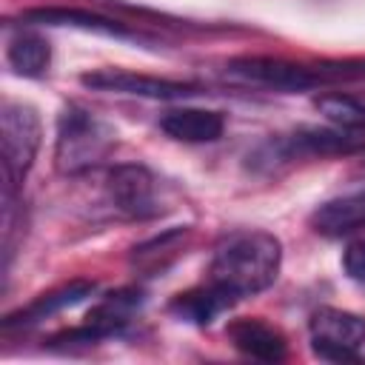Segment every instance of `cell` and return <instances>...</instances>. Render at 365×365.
<instances>
[{
  "mask_svg": "<svg viewBox=\"0 0 365 365\" xmlns=\"http://www.w3.org/2000/svg\"><path fill=\"white\" fill-rule=\"evenodd\" d=\"M279 271V240L268 231L234 234L211 262V282L234 299L265 291Z\"/></svg>",
  "mask_w": 365,
  "mask_h": 365,
  "instance_id": "obj_1",
  "label": "cell"
},
{
  "mask_svg": "<svg viewBox=\"0 0 365 365\" xmlns=\"http://www.w3.org/2000/svg\"><path fill=\"white\" fill-rule=\"evenodd\" d=\"M111 131L83 108H66L57 131V168L63 174H80L94 168L111 151Z\"/></svg>",
  "mask_w": 365,
  "mask_h": 365,
  "instance_id": "obj_2",
  "label": "cell"
},
{
  "mask_svg": "<svg viewBox=\"0 0 365 365\" xmlns=\"http://www.w3.org/2000/svg\"><path fill=\"white\" fill-rule=\"evenodd\" d=\"M0 134H3V171L6 182L14 185L31 168V160L40 145V120L31 106L3 103L0 111Z\"/></svg>",
  "mask_w": 365,
  "mask_h": 365,
  "instance_id": "obj_3",
  "label": "cell"
},
{
  "mask_svg": "<svg viewBox=\"0 0 365 365\" xmlns=\"http://www.w3.org/2000/svg\"><path fill=\"white\" fill-rule=\"evenodd\" d=\"M311 339L322 359H354L356 348L365 342V317L339 308H319L311 317Z\"/></svg>",
  "mask_w": 365,
  "mask_h": 365,
  "instance_id": "obj_4",
  "label": "cell"
},
{
  "mask_svg": "<svg viewBox=\"0 0 365 365\" xmlns=\"http://www.w3.org/2000/svg\"><path fill=\"white\" fill-rule=\"evenodd\" d=\"M365 148V128H299L279 143H274V154L282 160L294 157H339V154H356Z\"/></svg>",
  "mask_w": 365,
  "mask_h": 365,
  "instance_id": "obj_5",
  "label": "cell"
},
{
  "mask_svg": "<svg viewBox=\"0 0 365 365\" xmlns=\"http://www.w3.org/2000/svg\"><path fill=\"white\" fill-rule=\"evenodd\" d=\"M228 71L240 80L248 83H259V86H271V88H285V91H299V88H311L317 83L325 80V71H311L305 66H294L285 60H271V57H245V60H234L228 66Z\"/></svg>",
  "mask_w": 365,
  "mask_h": 365,
  "instance_id": "obj_6",
  "label": "cell"
},
{
  "mask_svg": "<svg viewBox=\"0 0 365 365\" xmlns=\"http://www.w3.org/2000/svg\"><path fill=\"white\" fill-rule=\"evenodd\" d=\"M83 83L100 91H120V94H137V97H154V100H177V97H188L197 91V86L191 83L145 77V74L120 71V68H103V71L86 74Z\"/></svg>",
  "mask_w": 365,
  "mask_h": 365,
  "instance_id": "obj_7",
  "label": "cell"
},
{
  "mask_svg": "<svg viewBox=\"0 0 365 365\" xmlns=\"http://www.w3.org/2000/svg\"><path fill=\"white\" fill-rule=\"evenodd\" d=\"M108 194L114 205L131 217H145L154 211V180L140 165H120L108 177Z\"/></svg>",
  "mask_w": 365,
  "mask_h": 365,
  "instance_id": "obj_8",
  "label": "cell"
},
{
  "mask_svg": "<svg viewBox=\"0 0 365 365\" xmlns=\"http://www.w3.org/2000/svg\"><path fill=\"white\" fill-rule=\"evenodd\" d=\"M160 128L180 143H214L222 137L225 120L220 111L205 108H174L160 120Z\"/></svg>",
  "mask_w": 365,
  "mask_h": 365,
  "instance_id": "obj_9",
  "label": "cell"
},
{
  "mask_svg": "<svg viewBox=\"0 0 365 365\" xmlns=\"http://www.w3.org/2000/svg\"><path fill=\"white\" fill-rule=\"evenodd\" d=\"M311 225L314 231L325 237H345V234L362 231L365 228V191L319 205L311 217Z\"/></svg>",
  "mask_w": 365,
  "mask_h": 365,
  "instance_id": "obj_10",
  "label": "cell"
},
{
  "mask_svg": "<svg viewBox=\"0 0 365 365\" xmlns=\"http://www.w3.org/2000/svg\"><path fill=\"white\" fill-rule=\"evenodd\" d=\"M228 336L231 342L254 356V359H262V362H277L285 356V339L279 331H274L271 325L259 322V319H240L228 328Z\"/></svg>",
  "mask_w": 365,
  "mask_h": 365,
  "instance_id": "obj_11",
  "label": "cell"
},
{
  "mask_svg": "<svg viewBox=\"0 0 365 365\" xmlns=\"http://www.w3.org/2000/svg\"><path fill=\"white\" fill-rule=\"evenodd\" d=\"M231 302H234V297H231L228 291H222L220 285L208 282L205 288L180 294V297L171 302V311H174L180 319H188V322H197V325H208V322H211L217 314H222Z\"/></svg>",
  "mask_w": 365,
  "mask_h": 365,
  "instance_id": "obj_12",
  "label": "cell"
},
{
  "mask_svg": "<svg viewBox=\"0 0 365 365\" xmlns=\"http://www.w3.org/2000/svg\"><path fill=\"white\" fill-rule=\"evenodd\" d=\"M91 291H94V282H71V285H66V288H60V291L43 294V297L34 299L29 308H23L20 314L9 317V319H6V328H9V325H31V322H40V319L51 317L54 311H63V308L80 302V299L88 297Z\"/></svg>",
  "mask_w": 365,
  "mask_h": 365,
  "instance_id": "obj_13",
  "label": "cell"
},
{
  "mask_svg": "<svg viewBox=\"0 0 365 365\" xmlns=\"http://www.w3.org/2000/svg\"><path fill=\"white\" fill-rule=\"evenodd\" d=\"M51 63V48L37 34H17L9 43V66L23 77H40Z\"/></svg>",
  "mask_w": 365,
  "mask_h": 365,
  "instance_id": "obj_14",
  "label": "cell"
},
{
  "mask_svg": "<svg viewBox=\"0 0 365 365\" xmlns=\"http://www.w3.org/2000/svg\"><path fill=\"white\" fill-rule=\"evenodd\" d=\"M26 17L37 20V23H48V26H77L86 31H103V34H117V37L128 34L125 26L97 17V14H88V11H77V9H40V11H29Z\"/></svg>",
  "mask_w": 365,
  "mask_h": 365,
  "instance_id": "obj_15",
  "label": "cell"
},
{
  "mask_svg": "<svg viewBox=\"0 0 365 365\" xmlns=\"http://www.w3.org/2000/svg\"><path fill=\"white\" fill-rule=\"evenodd\" d=\"M317 108L336 125L365 128V103L348 94H322L317 97Z\"/></svg>",
  "mask_w": 365,
  "mask_h": 365,
  "instance_id": "obj_16",
  "label": "cell"
},
{
  "mask_svg": "<svg viewBox=\"0 0 365 365\" xmlns=\"http://www.w3.org/2000/svg\"><path fill=\"white\" fill-rule=\"evenodd\" d=\"M342 265H345V274L356 282H365V240H356L345 248V257H342Z\"/></svg>",
  "mask_w": 365,
  "mask_h": 365,
  "instance_id": "obj_17",
  "label": "cell"
}]
</instances>
